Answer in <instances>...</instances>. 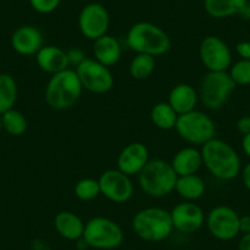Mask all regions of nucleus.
I'll list each match as a JSON object with an SVG mask.
<instances>
[{"instance_id": "nucleus-22", "label": "nucleus", "mask_w": 250, "mask_h": 250, "mask_svg": "<svg viewBox=\"0 0 250 250\" xmlns=\"http://www.w3.org/2000/svg\"><path fill=\"white\" fill-rule=\"evenodd\" d=\"M175 191L184 201H194L203 198L206 185L203 178L198 174H189L178 177L175 183Z\"/></svg>"}, {"instance_id": "nucleus-5", "label": "nucleus", "mask_w": 250, "mask_h": 250, "mask_svg": "<svg viewBox=\"0 0 250 250\" xmlns=\"http://www.w3.org/2000/svg\"><path fill=\"white\" fill-rule=\"evenodd\" d=\"M133 230L140 239L146 242H162L174 229L169 211L161 208H145L133 217Z\"/></svg>"}, {"instance_id": "nucleus-4", "label": "nucleus", "mask_w": 250, "mask_h": 250, "mask_svg": "<svg viewBox=\"0 0 250 250\" xmlns=\"http://www.w3.org/2000/svg\"><path fill=\"white\" fill-rule=\"evenodd\" d=\"M178 175L172 165L163 160H150L138 174L141 190L151 198H163L175 189Z\"/></svg>"}, {"instance_id": "nucleus-34", "label": "nucleus", "mask_w": 250, "mask_h": 250, "mask_svg": "<svg viewBox=\"0 0 250 250\" xmlns=\"http://www.w3.org/2000/svg\"><path fill=\"white\" fill-rule=\"evenodd\" d=\"M239 230L242 234L250 233V215L240 216L239 218Z\"/></svg>"}, {"instance_id": "nucleus-10", "label": "nucleus", "mask_w": 250, "mask_h": 250, "mask_svg": "<svg viewBox=\"0 0 250 250\" xmlns=\"http://www.w3.org/2000/svg\"><path fill=\"white\" fill-rule=\"evenodd\" d=\"M240 216L235 210L226 205L213 208L206 217V226L213 238L222 242H228L240 234Z\"/></svg>"}, {"instance_id": "nucleus-28", "label": "nucleus", "mask_w": 250, "mask_h": 250, "mask_svg": "<svg viewBox=\"0 0 250 250\" xmlns=\"http://www.w3.org/2000/svg\"><path fill=\"white\" fill-rule=\"evenodd\" d=\"M75 196L81 201H92L101 195V188L98 179L83 178L79 180L74 188Z\"/></svg>"}, {"instance_id": "nucleus-32", "label": "nucleus", "mask_w": 250, "mask_h": 250, "mask_svg": "<svg viewBox=\"0 0 250 250\" xmlns=\"http://www.w3.org/2000/svg\"><path fill=\"white\" fill-rule=\"evenodd\" d=\"M235 53L240 59L250 60V41H242L235 45Z\"/></svg>"}, {"instance_id": "nucleus-11", "label": "nucleus", "mask_w": 250, "mask_h": 250, "mask_svg": "<svg viewBox=\"0 0 250 250\" xmlns=\"http://www.w3.org/2000/svg\"><path fill=\"white\" fill-rule=\"evenodd\" d=\"M199 57L208 71H228L232 65V52L217 36H208L199 45Z\"/></svg>"}, {"instance_id": "nucleus-36", "label": "nucleus", "mask_w": 250, "mask_h": 250, "mask_svg": "<svg viewBox=\"0 0 250 250\" xmlns=\"http://www.w3.org/2000/svg\"><path fill=\"white\" fill-rule=\"evenodd\" d=\"M238 250H250V233H245L238 242Z\"/></svg>"}, {"instance_id": "nucleus-35", "label": "nucleus", "mask_w": 250, "mask_h": 250, "mask_svg": "<svg viewBox=\"0 0 250 250\" xmlns=\"http://www.w3.org/2000/svg\"><path fill=\"white\" fill-rule=\"evenodd\" d=\"M240 175H242V180L244 187L250 191V162L244 166V168H243L242 172H240Z\"/></svg>"}, {"instance_id": "nucleus-18", "label": "nucleus", "mask_w": 250, "mask_h": 250, "mask_svg": "<svg viewBox=\"0 0 250 250\" xmlns=\"http://www.w3.org/2000/svg\"><path fill=\"white\" fill-rule=\"evenodd\" d=\"M198 102V91L189 83H178L170 90L169 96H168V103L178 115L194 110Z\"/></svg>"}, {"instance_id": "nucleus-1", "label": "nucleus", "mask_w": 250, "mask_h": 250, "mask_svg": "<svg viewBox=\"0 0 250 250\" xmlns=\"http://www.w3.org/2000/svg\"><path fill=\"white\" fill-rule=\"evenodd\" d=\"M203 165L215 178L232 180L242 172V163L237 151L228 143L213 138L201 146Z\"/></svg>"}, {"instance_id": "nucleus-25", "label": "nucleus", "mask_w": 250, "mask_h": 250, "mask_svg": "<svg viewBox=\"0 0 250 250\" xmlns=\"http://www.w3.org/2000/svg\"><path fill=\"white\" fill-rule=\"evenodd\" d=\"M18 98V85L13 76L0 74V114L13 109Z\"/></svg>"}, {"instance_id": "nucleus-38", "label": "nucleus", "mask_w": 250, "mask_h": 250, "mask_svg": "<svg viewBox=\"0 0 250 250\" xmlns=\"http://www.w3.org/2000/svg\"><path fill=\"white\" fill-rule=\"evenodd\" d=\"M240 16H242L243 19H245V20H250V1H248L245 8L243 9V11L240 13Z\"/></svg>"}, {"instance_id": "nucleus-13", "label": "nucleus", "mask_w": 250, "mask_h": 250, "mask_svg": "<svg viewBox=\"0 0 250 250\" xmlns=\"http://www.w3.org/2000/svg\"><path fill=\"white\" fill-rule=\"evenodd\" d=\"M101 194L115 204L128 203L134 195V184L130 177L119 169H108L98 178Z\"/></svg>"}, {"instance_id": "nucleus-30", "label": "nucleus", "mask_w": 250, "mask_h": 250, "mask_svg": "<svg viewBox=\"0 0 250 250\" xmlns=\"http://www.w3.org/2000/svg\"><path fill=\"white\" fill-rule=\"evenodd\" d=\"M62 0H30V4L35 11L40 14H50L58 9Z\"/></svg>"}, {"instance_id": "nucleus-23", "label": "nucleus", "mask_w": 250, "mask_h": 250, "mask_svg": "<svg viewBox=\"0 0 250 250\" xmlns=\"http://www.w3.org/2000/svg\"><path fill=\"white\" fill-rule=\"evenodd\" d=\"M249 0H204L205 11L213 19L240 15Z\"/></svg>"}, {"instance_id": "nucleus-7", "label": "nucleus", "mask_w": 250, "mask_h": 250, "mask_svg": "<svg viewBox=\"0 0 250 250\" xmlns=\"http://www.w3.org/2000/svg\"><path fill=\"white\" fill-rule=\"evenodd\" d=\"M174 129L183 140L191 145L203 146L216 135V125L212 118L196 109L178 115Z\"/></svg>"}, {"instance_id": "nucleus-9", "label": "nucleus", "mask_w": 250, "mask_h": 250, "mask_svg": "<svg viewBox=\"0 0 250 250\" xmlns=\"http://www.w3.org/2000/svg\"><path fill=\"white\" fill-rule=\"evenodd\" d=\"M75 71L83 87L96 95L107 93L114 83L109 68L93 58H86L80 65L76 66Z\"/></svg>"}, {"instance_id": "nucleus-15", "label": "nucleus", "mask_w": 250, "mask_h": 250, "mask_svg": "<svg viewBox=\"0 0 250 250\" xmlns=\"http://www.w3.org/2000/svg\"><path fill=\"white\" fill-rule=\"evenodd\" d=\"M150 161L148 148L143 143H131L125 146L118 156V169L124 174L138 175Z\"/></svg>"}, {"instance_id": "nucleus-2", "label": "nucleus", "mask_w": 250, "mask_h": 250, "mask_svg": "<svg viewBox=\"0 0 250 250\" xmlns=\"http://www.w3.org/2000/svg\"><path fill=\"white\" fill-rule=\"evenodd\" d=\"M83 90L75 69L69 68L50 76L45 86L44 100L52 109L65 110L78 102Z\"/></svg>"}, {"instance_id": "nucleus-8", "label": "nucleus", "mask_w": 250, "mask_h": 250, "mask_svg": "<svg viewBox=\"0 0 250 250\" xmlns=\"http://www.w3.org/2000/svg\"><path fill=\"white\" fill-rule=\"evenodd\" d=\"M83 238L90 248L100 250L117 249L124 242V232L115 221L97 216L85 223Z\"/></svg>"}, {"instance_id": "nucleus-27", "label": "nucleus", "mask_w": 250, "mask_h": 250, "mask_svg": "<svg viewBox=\"0 0 250 250\" xmlns=\"http://www.w3.org/2000/svg\"><path fill=\"white\" fill-rule=\"evenodd\" d=\"M1 125L8 134L21 136L27 130V120L25 115L16 109H10L1 115Z\"/></svg>"}, {"instance_id": "nucleus-17", "label": "nucleus", "mask_w": 250, "mask_h": 250, "mask_svg": "<svg viewBox=\"0 0 250 250\" xmlns=\"http://www.w3.org/2000/svg\"><path fill=\"white\" fill-rule=\"evenodd\" d=\"M36 62L41 70L52 75L70 68L66 52L57 45H43L36 54Z\"/></svg>"}, {"instance_id": "nucleus-26", "label": "nucleus", "mask_w": 250, "mask_h": 250, "mask_svg": "<svg viewBox=\"0 0 250 250\" xmlns=\"http://www.w3.org/2000/svg\"><path fill=\"white\" fill-rule=\"evenodd\" d=\"M156 69L155 57L148 54H136L129 65V74L135 80H146Z\"/></svg>"}, {"instance_id": "nucleus-14", "label": "nucleus", "mask_w": 250, "mask_h": 250, "mask_svg": "<svg viewBox=\"0 0 250 250\" xmlns=\"http://www.w3.org/2000/svg\"><path fill=\"white\" fill-rule=\"evenodd\" d=\"M170 218L173 228L185 234L198 232L206 221L203 208L194 201L177 204L170 211Z\"/></svg>"}, {"instance_id": "nucleus-24", "label": "nucleus", "mask_w": 250, "mask_h": 250, "mask_svg": "<svg viewBox=\"0 0 250 250\" xmlns=\"http://www.w3.org/2000/svg\"><path fill=\"white\" fill-rule=\"evenodd\" d=\"M151 120L156 128L161 130H172L175 128L178 114L168 102H158L152 107L150 113Z\"/></svg>"}, {"instance_id": "nucleus-3", "label": "nucleus", "mask_w": 250, "mask_h": 250, "mask_svg": "<svg viewBox=\"0 0 250 250\" xmlns=\"http://www.w3.org/2000/svg\"><path fill=\"white\" fill-rule=\"evenodd\" d=\"M126 44L136 54L165 55L170 49V38L157 25L147 21L134 23L126 35Z\"/></svg>"}, {"instance_id": "nucleus-39", "label": "nucleus", "mask_w": 250, "mask_h": 250, "mask_svg": "<svg viewBox=\"0 0 250 250\" xmlns=\"http://www.w3.org/2000/svg\"><path fill=\"white\" fill-rule=\"evenodd\" d=\"M1 126H3V125H1V117H0V129H1Z\"/></svg>"}, {"instance_id": "nucleus-12", "label": "nucleus", "mask_w": 250, "mask_h": 250, "mask_svg": "<svg viewBox=\"0 0 250 250\" xmlns=\"http://www.w3.org/2000/svg\"><path fill=\"white\" fill-rule=\"evenodd\" d=\"M109 23L110 18L108 10L100 3L87 4L79 14V30L87 40L96 41L107 35Z\"/></svg>"}, {"instance_id": "nucleus-31", "label": "nucleus", "mask_w": 250, "mask_h": 250, "mask_svg": "<svg viewBox=\"0 0 250 250\" xmlns=\"http://www.w3.org/2000/svg\"><path fill=\"white\" fill-rule=\"evenodd\" d=\"M68 54V60H69V65L70 66H79L83 60L86 59L87 57H85L83 52L79 48H74V49H69L66 52Z\"/></svg>"}, {"instance_id": "nucleus-20", "label": "nucleus", "mask_w": 250, "mask_h": 250, "mask_svg": "<svg viewBox=\"0 0 250 250\" xmlns=\"http://www.w3.org/2000/svg\"><path fill=\"white\" fill-rule=\"evenodd\" d=\"M54 228L64 239L76 242L83 238L85 222L71 211H62L54 217Z\"/></svg>"}, {"instance_id": "nucleus-21", "label": "nucleus", "mask_w": 250, "mask_h": 250, "mask_svg": "<svg viewBox=\"0 0 250 250\" xmlns=\"http://www.w3.org/2000/svg\"><path fill=\"white\" fill-rule=\"evenodd\" d=\"M173 169L177 173L178 177L189 174H196L198 170L203 166V156L201 151L198 148L189 146L178 151L173 157L172 162Z\"/></svg>"}, {"instance_id": "nucleus-29", "label": "nucleus", "mask_w": 250, "mask_h": 250, "mask_svg": "<svg viewBox=\"0 0 250 250\" xmlns=\"http://www.w3.org/2000/svg\"><path fill=\"white\" fill-rule=\"evenodd\" d=\"M233 83L237 86L250 85V60L239 59L232 64L228 71Z\"/></svg>"}, {"instance_id": "nucleus-33", "label": "nucleus", "mask_w": 250, "mask_h": 250, "mask_svg": "<svg viewBox=\"0 0 250 250\" xmlns=\"http://www.w3.org/2000/svg\"><path fill=\"white\" fill-rule=\"evenodd\" d=\"M238 133L242 134L243 136L250 134V115H244V117L239 118L235 124Z\"/></svg>"}, {"instance_id": "nucleus-19", "label": "nucleus", "mask_w": 250, "mask_h": 250, "mask_svg": "<svg viewBox=\"0 0 250 250\" xmlns=\"http://www.w3.org/2000/svg\"><path fill=\"white\" fill-rule=\"evenodd\" d=\"M122 58V45L119 41L110 35H104L93 41V59L105 66H113L118 64Z\"/></svg>"}, {"instance_id": "nucleus-6", "label": "nucleus", "mask_w": 250, "mask_h": 250, "mask_svg": "<svg viewBox=\"0 0 250 250\" xmlns=\"http://www.w3.org/2000/svg\"><path fill=\"white\" fill-rule=\"evenodd\" d=\"M235 85L228 71H208L199 87V100L211 110L221 109L234 92Z\"/></svg>"}, {"instance_id": "nucleus-37", "label": "nucleus", "mask_w": 250, "mask_h": 250, "mask_svg": "<svg viewBox=\"0 0 250 250\" xmlns=\"http://www.w3.org/2000/svg\"><path fill=\"white\" fill-rule=\"evenodd\" d=\"M242 150L248 158H250V134L243 136L242 139Z\"/></svg>"}, {"instance_id": "nucleus-16", "label": "nucleus", "mask_w": 250, "mask_h": 250, "mask_svg": "<svg viewBox=\"0 0 250 250\" xmlns=\"http://www.w3.org/2000/svg\"><path fill=\"white\" fill-rule=\"evenodd\" d=\"M11 45L19 54L36 55L43 47V35L35 26H21L13 33Z\"/></svg>"}]
</instances>
